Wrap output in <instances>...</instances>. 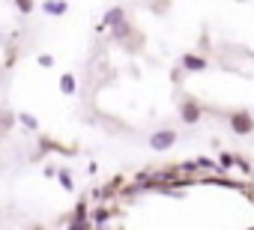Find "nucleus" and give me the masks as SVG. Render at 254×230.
Segmentation results:
<instances>
[{
  "label": "nucleus",
  "mask_w": 254,
  "mask_h": 230,
  "mask_svg": "<svg viewBox=\"0 0 254 230\" xmlns=\"http://www.w3.org/2000/svg\"><path fill=\"white\" fill-rule=\"evenodd\" d=\"M230 132L233 135H251L254 132V117L248 111H233L230 114Z\"/></svg>",
  "instance_id": "nucleus-1"
},
{
  "label": "nucleus",
  "mask_w": 254,
  "mask_h": 230,
  "mask_svg": "<svg viewBox=\"0 0 254 230\" xmlns=\"http://www.w3.org/2000/svg\"><path fill=\"white\" fill-rule=\"evenodd\" d=\"M200 117H203L200 102H194V99H183V102H180V120H183V123L194 126V123H200Z\"/></svg>",
  "instance_id": "nucleus-2"
},
{
  "label": "nucleus",
  "mask_w": 254,
  "mask_h": 230,
  "mask_svg": "<svg viewBox=\"0 0 254 230\" xmlns=\"http://www.w3.org/2000/svg\"><path fill=\"white\" fill-rule=\"evenodd\" d=\"M174 144H177V132H174V129H159V132L150 135V147H153L156 153H165V150H171Z\"/></svg>",
  "instance_id": "nucleus-3"
},
{
  "label": "nucleus",
  "mask_w": 254,
  "mask_h": 230,
  "mask_svg": "<svg viewBox=\"0 0 254 230\" xmlns=\"http://www.w3.org/2000/svg\"><path fill=\"white\" fill-rule=\"evenodd\" d=\"M120 24H126V9L123 6H114V9H108L105 12V18H102V27H120Z\"/></svg>",
  "instance_id": "nucleus-4"
},
{
  "label": "nucleus",
  "mask_w": 254,
  "mask_h": 230,
  "mask_svg": "<svg viewBox=\"0 0 254 230\" xmlns=\"http://www.w3.org/2000/svg\"><path fill=\"white\" fill-rule=\"evenodd\" d=\"M180 63H183L186 72H206V66H209V63H206L203 57H197V54H183Z\"/></svg>",
  "instance_id": "nucleus-5"
},
{
  "label": "nucleus",
  "mask_w": 254,
  "mask_h": 230,
  "mask_svg": "<svg viewBox=\"0 0 254 230\" xmlns=\"http://www.w3.org/2000/svg\"><path fill=\"white\" fill-rule=\"evenodd\" d=\"M42 9H45L48 15H66L69 3H66V0H45V3H42Z\"/></svg>",
  "instance_id": "nucleus-6"
},
{
  "label": "nucleus",
  "mask_w": 254,
  "mask_h": 230,
  "mask_svg": "<svg viewBox=\"0 0 254 230\" xmlns=\"http://www.w3.org/2000/svg\"><path fill=\"white\" fill-rule=\"evenodd\" d=\"M60 90H63L66 96H75V90H78L75 78H72V75H63V78H60Z\"/></svg>",
  "instance_id": "nucleus-7"
},
{
  "label": "nucleus",
  "mask_w": 254,
  "mask_h": 230,
  "mask_svg": "<svg viewBox=\"0 0 254 230\" xmlns=\"http://www.w3.org/2000/svg\"><path fill=\"white\" fill-rule=\"evenodd\" d=\"M18 120H21V126H27V129H33V132L39 129V120L33 117V114H27V111H24V114H18Z\"/></svg>",
  "instance_id": "nucleus-8"
},
{
  "label": "nucleus",
  "mask_w": 254,
  "mask_h": 230,
  "mask_svg": "<svg viewBox=\"0 0 254 230\" xmlns=\"http://www.w3.org/2000/svg\"><path fill=\"white\" fill-rule=\"evenodd\" d=\"M57 176H60V182H63V188H66V191H72V188H75V182H72V176H69V171H66V168H60V173H57Z\"/></svg>",
  "instance_id": "nucleus-9"
},
{
  "label": "nucleus",
  "mask_w": 254,
  "mask_h": 230,
  "mask_svg": "<svg viewBox=\"0 0 254 230\" xmlns=\"http://www.w3.org/2000/svg\"><path fill=\"white\" fill-rule=\"evenodd\" d=\"M230 165H233V156H230V153H221V156H218V168H215V171H227Z\"/></svg>",
  "instance_id": "nucleus-10"
},
{
  "label": "nucleus",
  "mask_w": 254,
  "mask_h": 230,
  "mask_svg": "<svg viewBox=\"0 0 254 230\" xmlns=\"http://www.w3.org/2000/svg\"><path fill=\"white\" fill-rule=\"evenodd\" d=\"M72 221H87V203H84V200L78 203V209H75V218H72Z\"/></svg>",
  "instance_id": "nucleus-11"
},
{
  "label": "nucleus",
  "mask_w": 254,
  "mask_h": 230,
  "mask_svg": "<svg viewBox=\"0 0 254 230\" xmlns=\"http://www.w3.org/2000/svg\"><path fill=\"white\" fill-rule=\"evenodd\" d=\"M93 221H96V224H105V221H108V209H96V212H93Z\"/></svg>",
  "instance_id": "nucleus-12"
},
{
  "label": "nucleus",
  "mask_w": 254,
  "mask_h": 230,
  "mask_svg": "<svg viewBox=\"0 0 254 230\" xmlns=\"http://www.w3.org/2000/svg\"><path fill=\"white\" fill-rule=\"evenodd\" d=\"M15 6H18L21 12H30V9H33V0H15Z\"/></svg>",
  "instance_id": "nucleus-13"
},
{
  "label": "nucleus",
  "mask_w": 254,
  "mask_h": 230,
  "mask_svg": "<svg viewBox=\"0 0 254 230\" xmlns=\"http://www.w3.org/2000/svg\"><path fill=\"white\" fill-rule=\"evenodd\" d=\"M69 230H90L87 221H69Z\"/></svg>",
  "instance_id": "nucleus-14"
},
{
  "label": "nucleus",
  "mask_w": 254,
  "mask_h": 230,
  "mask_svg": "<svg viewBox=\"0 0 254 230\" xmlns=\"http://www.w3.org/2000/svg\"><path fill=\"white\" fill-rule=\"evenodd\" d=\"M39 66H54V57H51V54H42V57H39Z\"/></svg>",
  "instance_id": "nucleus-15"
},
{
  "label": "nucleus",
  "mask_w": 254,
  "mask_h": 230,
  "mask_svg": "<svg viewBox=\"0 0 254 230\" xmlns=\"http://www.w3.org/2000/svg\"><path fill=\"white\" fill-rule=\"evenodd\" d=\"M9 123H15V120H12V117H9V114H3V117H0V129H6V126H9Z\"/></svg>",
  "instance_id": "nucleus-16"
},
{
  "label": "nucleus",
  "mask_w": 254,
  "mask_h": 230,
  "mask_svg": "<svg viewBox=\"0 0 254 230\" xmlns=\"http://www.w3.org/2000/svg\"><path fill=\"white\" fill-rule=\"evenodd\" d=\"M194 165H200V168H215V162H212V159H197Z\"/></svg>",
  "instance_id": "nucleus-17"
}]
</instances>
